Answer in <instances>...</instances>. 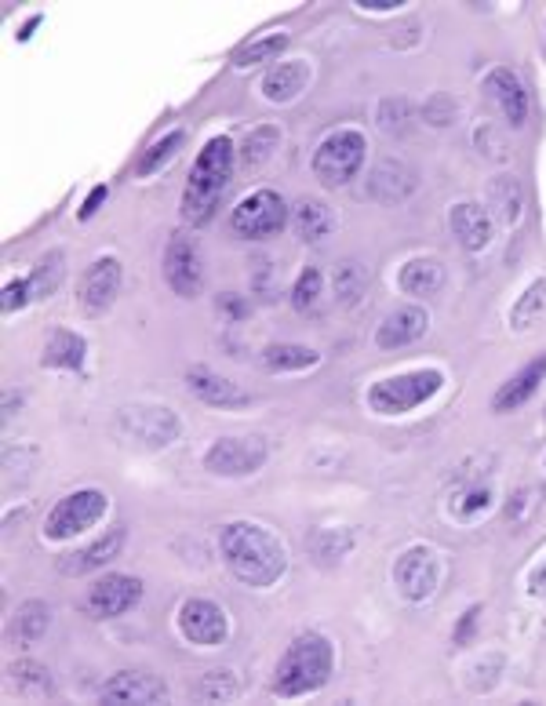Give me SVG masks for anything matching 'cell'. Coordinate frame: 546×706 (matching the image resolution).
<instances>
[{
    "label": "cell",
    "instance_id": "cell-1",
    "mask_svg": "<svg viewBox=\"0 0 546 706\" xmlns=\"http://www.w3.org/2000/svg\"><path fill=\"white\" fill-rule=\"evenodd\" d=\"M219 546H223V561L230 565V572L248 586H273L288 565L284 546L263 525H252V521L226 525Z\"/></svg>",
    "mask_w": 546,
    "mask_h": 706
},
{
    "label": "cell",
    "instance_id": "cell-2",
    "mask_svg": "<svg viewBox=\"0 0 546 706\" xmlns=\"http://www.w3.org/2000/svg\"><path fill=\"white\" fill-rule=\"evenodd\" d=\"M230 172H233V142L226 135H219V139H212L204 146L197 164H193L186 193H182V219L193 222V226H204V222L212 219L226 182H230Z\"/></svg>",
    "mask_w": 546,
    "mask_h": 706
},
{
    "label": "cell",
    "instance_id": "cell-3",
    "mask_svg": "<svg viewBox=\"0 0 546 706\" xmlns=\"http://www.w3.org/2000/svg\"><path fill=\"white\" fill-rule=\"evenodd\" d=\"M332 677V645L324 641L321 634H303L295 637L292 648L281 656L277 663V696H306V692H317Z\"/></svg>",
    "mask_w": 546,
    "mask_h": 706
},
{
    "label": "cell",
    "instance_id": "cell-4",
    "mask_svg": "<svg viewBox=\"0 0 546 706\" xmlns=\"http://www.w3.org/2000/svg\"><path fill=\"white\" fill-rule=\"evenodd\" d=\"M445 386V375L437 368H423V372H405V375H390L383 383H375L368 390V404L372 412L379 415H405L412 408H419L423 401L437 394Z\"/></svg>",
    "mask_w": 546,
    "mask_h": 706
},
{
    "label": "cell",
    "instance_id": "cell-5",
    "mask_svg": "<svg viewBox=\"0 0 546 706\" xmlns=\"http://www.w3.org/2000/svg\"><path fill=\"white\" fill-rule=\"evenodd\" d=\"M361 164H364V135L350 132V128L332 132L314 153V172L328 190L346 186V182L361 172Z\"/></svg>",
    "mask_w": 546,
    "mask_h": 706
},
{
    "label": "cell",
    "instance_id": "cell-6",
    "mask_svg": "<svg viewBox=\"0 0 546 706\" xmlns=\"http://www.w3.org/2000/svg\"><path fill=\"white\" fill-rule=\"evenodd\" d=\"M117 434L124 441L139 444V448H168L179 437V419H175L172 408L132 404V408H121V415H117Z\"/></svg>",
    "mask_w": 546,
    "mask_h": 706
},
{
    "label": "cell",
    "instance_id": "cell-7",
    "mask_svg": "<svg viewBox=\"0 0 546 706\" xmlns=\"http://www.w3.org/2000/svg\"><path fill=\"white\" fill-rule=\"evenodd\" d=\"M288 222V208L273 190H255L248 193L230 215V226L237 237L244 241H259V237H273V233L284 230Z\"/></svg>",
    "mask_w": 546,
    "mask_h": 706
},
{
    "label": "cell",
    "instance_id": "cell-8",
    "mask_svg": "<svg viewBox=\"0 0 546 706\" xmlns=\"http://www.w3.org/2000/svg\"><path fill=\"white\" fill-rule=\"evenodd\" d=\"M106 514V495L99 488H81V492H70L44 521V535L48 539H70V535H81L84 528H91L99 517Z\"/></svg>",
    "mask_w": 546,
    "mask_h": 706
},
{
    "label": "cell",
    "instance_id": "cell-9",
    "mask_svg": "<svg viewBox=\"0 0 546 706\" xmlns=\"http://www.w3.org/2000/svg\"><path fill=\"white\" fill-rule=\"evenodd\" d=\"M266 463L263 437H219L204 455V470L215 477H248Z\"/></svg>",
    "mask_w": 546,
    "mask_h": 706
},
{
    "label": "cell",
    "instance_id": "cell-10",
    "mask_svg": "<svg viewBox=\"0 0 546 706\" xmlns=\"http://www.w3.org/2000/svg\"><path fill=\"white\" fill-rule=\"evenodd\" d=\"M179 630L190 645H223L226 634H230V619H226V612L215 601L190 597L179 608Z\"/></svg>",
    "mask_w": 546,
    "mask_h": 706
},
{
    "label": "cell",
    "instance_id": "cell-11",
    "mask_svg": "<svg viewBox=\"0 0 546 706\" xmlns=\"http://www.w3.org/2000/svg\"><path fill=\"white\" fill-rule=\"evenodd\" d=\"M394 583L408 601H426L437 590V557L426 546L405 550L394 565Z\"/></svg>",
    "mask_w": 546,
    "mask_h": 706
},
{
    "label": "cell",
    "instance_id": "cell-12",
    "mask_svg": "<svg viewBox=\"0 0 546 706\" xmlns=\"http://www.w3.org/2000/svg\"><path fill=\"white\" fill-rule=\"evenodd\" d=\"M142 597V583L132 579V575H106L99 583L91 586L88 594V612L95 619H113V616H124L128 608L139 605Z\"/></svg>",
    "mask_w": 546,
    "mask_h": 706
},
{
    "label": "cell",
    "instance_id": "cell-13",
    "mask_svg": "<svg viewBox=\"0 0 546 706\" xmlns=\"http://www.w3.org/2000/svg\"><path fill=\"white\" fill-rule=\"evenodd\" d=\"M164 277L172 284V292L182 299H193L201 292V263H197V248L186 233H175L168 252H164Z\"/></svg>",
    "mask_w": 546,
    "mask_h": 706
},
{
    "label": "cell",
    "instance_id": "cell-14",
    "mask_svg": "<svg viewBox=\"0 0 546 706\" xmlns=\"http://www.w3.org/2000/svg\"><path fill=\"white\" fill-rule=\"evenodd\" d=\"M102 703H161L168 699V685L146 670H121L99 688Z\"/></svg>",
    "mask_w": 546,
    "mask_h": 706
},
{
    "label": "cell",
    "instance_id": "cell-15",
    "mask_svg": "<svg viewBox=\"0 0 546 706\" xmlns=\"http://www.w3.org/2000/svg\"><path fill=\"white\" fill-rule=\"evenodd\" d=\"M186 390L197 401L212 404V408H244V404H252V394H244L241 386L230 383L226 375L212 372V368H190L186 372Z\"/></svg>",
    "mask_w": 546,
    "mask_h": 706
},
{
    "label": "cell",
    "instance_id": "cell-16",
    "mask_svg": "<svg viewBox=\"0 0 546 706\" xmlns=\"http://www.w3.org/2000/svg\"><path fill=\"white\" fill-rule=\"evenodd\" d=\"M117 292H121V263L117 259H95L84 273L81 303L99 313L117 299Z\"/></svg>",
    "mask_w": 546,
    "mask_h": 706
},
{
    "label": "cell",
    "instance_id": "cell-17",
    "mask_svg": "<svg viewBox=\"0 0 546 706\" xmlns=\"http://www.w3.org/2000/svg\"><path fill=\"white\" fill-rule=\"evenodd\" d=\"M426 332V313L419 306H397L383 317L379 332H375V343L383 350H401V346L415 343L419 335Z\"/></svg>",
    "mask_w": 546,
    "mask_h": 706
},
{
    "label": "cell",
    "instance_id": "cell-18",
    "mask_svg": "<svg viewBox=\"0 0 546 706\" xmlns=\"http://www.w3.org/2000/svg\"><path fill=\"white\" fill-rule=\"evenodd\" d=\"M448 226H452L455 241L463 244L466 252H481L492 241V219H488L485 208H477L470 201L455 204L452 212H448Z\"/></svg>",
    "mask_w": 546,
    "mask_h": 706
},
{
    "label": "cell",
    "instance_id": "cell-19",
    "mask_svg": "<svg viewBox=\"0 0 546 706\" xmlns=\"http://www.w3.org/2000/svg\"><path fill=\"white\" fill-rule=\"evenodd\" d=\"M485 91H492V99L503 106L506 121L514 124V128H521V124L528 121V110H532V106H528V91H525V84L517 81V73L492 70L485 81Z\"/></svg>",
    "mask_w": 546,
    "mask_h": 706
},
{
    "label": "cell",
    "instance_id": "cell-20",
    "mask_svg": "<svg viewBox=\"0 0 546 706\" xmlns=\"http://www.w3.org/2000/svg\"><path fill=\"white\" fill-rule=\"evenodd\" d=\"M306 84H310V66H306V59H288L281 62V66H273L263 77V95L270 102H292L303 95Z\"/></svg>",
    "mask_w": 546,
    "mask_h": 706
},
{
    "label": "cell",
    "instance_id": "cell-21",
    "mask_svg": "<svg viewBox=\"0 0 546 706\" xmlns=\"http://www.w3.org/2000/svg\"><path fill=\"white\" fill-rule=\"evenodd\" d=\"M412 190H415V175L412 168L401 161H383L372 172V179H368V197H375V201H383V204L405 201Z\"/></svg>",
    "mask_w": 546,
    "mask_h": 706
},
{
    "label": "cell",
    "instance_id": "cell-22",
    "mask_svg": "<svg viewBox=\"0 0 546 706\" xmlns=\"http://www.w3.org/2000/svg\"><path fill=\"white\" fill-rule=\"evenodd\" d=\"M121 543H124V532L121 528H113L110 535L95 539V543L84 546V550H77V554H66L59 561V568L66 575H88V572H95V568L110 565L113 557L121 554Z\"/></svg>",
    "mask_w": 546,
    "mask_h": 706
},
{
    "label": "cell",
    "instance_id": "cell-23",
    "mask_svg": "<svg viewBox=\"0 0 546 706\" xmlns=\"http://www.w3.org/2000/svg\"><path fill=\"white\" fill-rule=\"evenodd\" d=\"M543 379H546V357H536V361L525 364L514 379H506L503 390H499L496 401H492V408H496V412H514V408H521L528 397L536 394Z\"/></svg>",
    "mask_w": 546,
    "mask_h": 706
},
{
    "label": "cell",
    "instance_id": "cell-24",
    "mask_svg": "<svg viewBox=\"0 0 546 706\" xmlns=\"http://www.w3.org/2000/svg\"><path fill=\"white\" fill-rule=\"evenodd\" d=\"M84 339L81 335L66 332V328H59V332H51L48 346H44V368H70V372H81L84 368Z\"/></svg>",
    "mask_w": 546,
    "mask_h": 706
},
{
    "label": "cell",
    "instance_id": "cell-25",
    "mask_svg": "<svg viewBox=\"0 0 546 706\" xmlns=\"http://www.w3.org/2000/svg\"><path fill=\"white\" fill-rule=\"evenodd\" d=\"M397 281H401V288L408 295H434L445 284V266L437 263V259H412Z\"/></svg>",
    "mask_w": 546,
    "mask_h": 706
},
{
    "label": "cell",
    "instance_id": "cell-26",
    "mask_svg": "<svg viewBox=\"0 0 546 706\" xmlns=\"http://www.w3.org/2000/svg\"><path fill=\"white\" fill-rule=\"evenodd\" d=\"M51 623V608L44 601H26V605L11 616V626H8V637L11 641H22V645H30L37 637H44Z\"/></svg>",
    "mask_w": 546,
    "mask_h": 706
},
{
    "label": "cell",
    "instance_id": "cell-27",
    "mask_svg": "<svg viewBox=\"0 0 546 706\" xmlns=\"http://www.w3.org/2000/svg\"><path fill=\"white\" fill-rule=\"evenodd\" d=\"M321 361L317 350L299 343H270L263 350V364L270 372H303V368H314Z\"/></svg>",
    "mask_w": 546,
    "mask_h": 706
},
{
    "label": "cell",
    "instance_id": "cell-28",
    "mask_svg": "<svg viewBox=\"0 0 546 706\" xmlns=\"http://www.w3.org/2000/svg\"><path fill=\"white\" fill-rule=\"evenodd\" d=\"M182 142H186V135H182V132L161 135V139L153 142L150 150H146V153L139 157V164H135V175H139V179H150V175H157L161 168H168V164H172L175 157H179Z\"/></svg>",
    "mask_w": 546,
    "mask_h": 706
},
{
    "label": "cell",
    "instance_id": "cell-29",
    "mask_svg": "<svg viewBox=\"0 0 546 706\" xmlns=\"http://www.w3.org/2000/svg\"><path fill=\"white\" fill-rule=\"evenodd\" d=\"M332 284H335V299H339L343 306H354V303H361L364 288H368V270H364L357 259H346V263L335 266Z\"/></svg>",
    "mask_w": 546,
    "mask_h": 706
},
{
    "label": "cell",
    "instance_id": "cell-30",
    "mask_svg": "<svg viewBox=\"0 0 546 706\" xmlns=\"http://www.w3.org/2000/svg\"><path fill=\"white\" fill-rule=\"evenodd\" d=\"M62 273H66V255H62V252L41 255V263L33 266V273L26 277V281H30L33 299H44V295L55 292V288L62 284Z\"/></svg>",
    "mask_w": 546,
    "mask_h": 706
},
{
    "label": "cell",
    "instance_id": "cell-31",
    "mask_svg": "<svg viewBox=\"0 0 546 706\" xmlns=\"http://www.w3.org/2000/svg\"><path fill=\"white\" fill-rule=\"evenodd\" d=\"M284 48H288V33H270V37H259V41L233 51V66H237V70H248L255 62H273Z\"/></svg>",
    "mask_w": 546,
    "mask_h": 706
},
{
    "label": "cell",
    "instance_id": "cell-32",
    "mask_svg": "<svg viewBox=\"0 0 546 706\" xmlns=\"http://www.w3.org/2000/svg\"><path fill=\"white\" fill-rule=\"evenodd\" d=\"M328 230H332V215L321 201H303L295 208V233L303 241H321L328 237Z\"/></svg>",
    "mask_w": 546,
    "mask_h": 706
},
{
    "label": "cell",
    "instance_id": "cell-33",
    "mask_svg": "<svg viewBox=\"0 0 546 706\" xmlns=\"http://www.w3.org/2000/svg\"><path fill=\"white\" fill-rule=\"evenodd\" d=\"M543 313H546V281H536L521 299H517L514 313H510V324H514V332H525V328H532V324L543 317Z\"/></svg>",
    "mask_w": 546,
    "mask_h": 706
},
{
    "label": "cell",
    "instance_id": "cell-34",
    "mask_svg": "<svg viewBox=\"0 0 546 706\" xmlns=\"http://www.w3.org/2000/svg\"><path fill=\"white\" fill-rule=\"evenodd\" d=\"M488 201H492V208H496L503 222H517V215H521V186H517V179L499 175L488 186Z\"/></svg>",
    "mask_w": 546,
    "mask_h": 706
},
{
    "label": "cell",
    "instance_id": "cell-35",
    "mask_svg": "<svg viewBox=\"0 0 546 706\" xmlns=\"http://www.w3.org/2000/svg\"><path fill=\"white\" fill-rule=\"evenodd\" d=\"M8 681L11 685H19L26 696H48L51 692V674L41 663H11Z\"/></svg>",
    "mask_w": 546,
    "mask_h": 706
},
{
    "label": "cell",
    "instance_id": "cell-36",
    "mask_svg": "<svg viewBox=\"0 0 546 706\" xmlns=\"http://www.w3.org/2000/svg\"><path fill=\"white\" fill-rule=\"evenodd\" d=\"M277 142H281V132H277V128H270V124H266V128H255L241 146V161L248 164V168L263 164L266 157L277 150Z\"/></svg>",
    "mask_w": 546,
    "mask_h": 706
},
{
    "label": "cell",
    "instance_id": "cell-37",
    "mask_svg": "<svg viewBox=\"0 0 546 706\" xmlns=\"http://www.w3.org/2000/svg\"><path fill=\"white\" fill-rule=\"evenodd\" d=\"M317 299H321V270H317V266H306L292 288V303L295 310H314Z\"/></svg>",
    "mask_w": 546,
    "mask_h": 706
},
{
    "label": "cell",
    "instance_id": "cell-38",
    "mask_svg": "<svg viewBox=\"0 0 546 706\" xmlns=\"http://www.w3.org/2000/svg\"><path fill=\"white\" fill-rule=\"evenodd\" d=\"M408 121H412V102H405V99H386L383 102V110H379V124H383V132H390V135L408 132Z\"/></svg>",
    "mask_w": 546,
    "mask_h": 706
},
{
    "label": "cell",
    "instance_id": "cell-39",
    "mask_svg": "<svg viewBox=\"0 0 546 706\" xmlns=\"http://www.w3.org/2000/svg\"><path fill=\"white\" fill-rule=\"evenodd\" d=\"M477 146H481V153L485 157H496V161H506V142L496 135V128L492 124H481L477 128Z\"/></svg>",
    "mask_w": 546,
    "mask_h": 706
},
{
    "label": "cell",
    "instance_id": "cell-40",
    "mask_svg": "<svg viewBox=\"0 0 546 706\" xmlns=\"http://www.w3.org/2000/svg\"><path fill=\"white\" fill-rule=\"evenodd\" d=\"M30 299H33L30 281H8L4 284V313L19 310V306H26Z\"/></svg>",
    "mask_w": 546,
    "mask_h": 706
},
{
    "label": "cell",
    "instance_id": "cell-41",
    "mask_svg": "<svg viewBox=\"0 0 546 706\" xmlns=\"http://www.w3.org/2000/svg\"><path fill=\"white\" fill-rule=\"evenodd\" d=\"M488 499H492V492H488V488H474V492L466 495V503H459V514L470 517V514H477V510H485Z\"/></svg>",
    "mask_w": 546,
    "mask_h": 706
},
{
    "label": "cell",
    "instance_id": "cell-42",
    "mask_svg": "<svg viewBox=\"0 0 546 706\" xmlns=\"http://www.w3.org/2000/svg\"><path fill=\"white\" fill-rule=\"evenodd\" d=\"M106 193H110L106 186H95V190L88 193V201L81 204V212H77V215H81V219H91V215L99 212V204L106 201Z\"/></svg>",
    "mask_w": 546,
    "mask_h": 706
},
{
    "label": "cell",
    "instance_id": "cell-43",
    "mask_svg": "<svg viewBox=\"0 0 546 706\" xmlns=\"http://www.w3.org/2000/svg\"><path fill=\"white\" fill-rule=\"evenodd\" d=\"M477 616H481V608H470V612H466L463 626H455V641H470V634H474Z\"/></svg>",
    "mask_w": 546,
    "mask_h": 706
},
{
    "label": "cell",
    "instance_id": "cell-44",
    "mask_svg": "<svg viewBox=\"0 0 546 706\" xmlns=\"http://www.w3.org/2000/svg\"><path fill=\"white\" fill-rule=\"evenodd\" d=\"M401 0H361V8H368V11H390V8H397Z\"/></svg>",
    "mask_w": 546,
    "mask_h": 706
},
{
    "label": "cell",
    "instance_id": "cell-45",
    "mask_svg": "<svg viewBox=\"0 0 546 706\" xmlns=\"http://www.w3.org/2000/svg\"><path fill=\"white\" fill-rule=\"evenodd\" d=\"M37 22H41V15H33V19H30V22H26V30H22V33H19L22 41H30V30H37Z\"/></svg>",
    "mask_w": 546,
    "mask_h": 706
},
{
    "label": "cell",
    "instance_id": "cell-46",
    "mask_svg": "<svg viewBox=\"0 0 546 706\" xmlns=\"http://www.w3.org/2000/svg\"><path fill=\"white\" fill-rule=\"evenodd\" d=\"M532 586H536V594H546V568L532 579Z\"/></svg>",
    "mask_w": 546,
    "mask_h": 706
}]
</instances>
